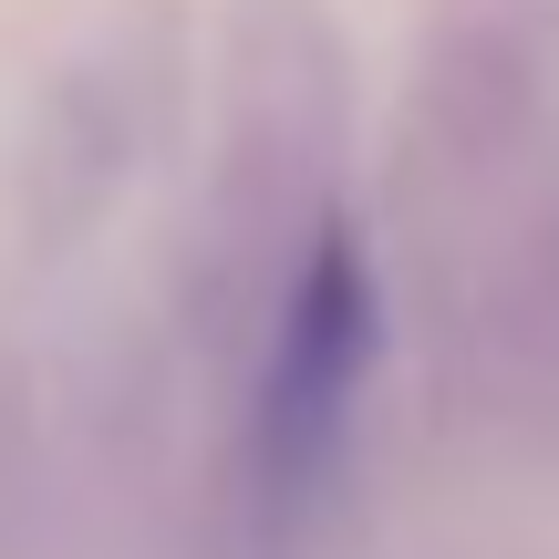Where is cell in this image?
<instances>
[{
    "instance_id": "cell-1",
    "label": "cell",
    "mask_w": 559,
    "mask_h": 559,
    "mask_svg": "<svg viewBox=\"0 0 559 559\" xmlns=\"http://www.w3.org/2000/svg\"><path fill=\"white\" fill-rule=\"evenodd\" d=\"M373 353H383L373 260L342 218H321L300 239V260L280 270L270 342H260V394H249V487H260V508L321 498L342 436H353V404L373 383Z\"/></svg>"
}]
</instances>
